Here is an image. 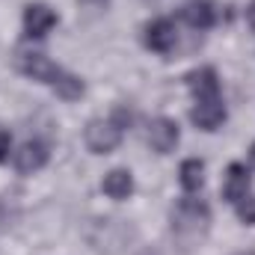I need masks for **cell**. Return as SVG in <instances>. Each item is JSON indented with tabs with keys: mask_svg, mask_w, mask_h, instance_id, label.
I'll list each match as a JSON object with an SVG mask.
<instances>
[{
	"mask_svg": "<svg viewBox=\"0 0 255 255\" xmlns=\"http://www.w3.org/2000/svg\"><path fill=\"white\" fill-rule=\"evenodd\" d=\"M247 18H250V27L255 30V3L250 6V12H247Z\"/></svg>",
	"mask_w": 255,
	"mask_h": 255,
	"instance_id": "e0dca14e",
	"label": "cell"
},
{
	"mask_svg": "<svg viewBox=\"0 0 255 255\" xmlns=\"http://www.w3.org/2000/svg\"><path fill=\"white\" fill-rule=\"evenodd\" d=\"M241 255H255V253H241Z\"/></svg>",
	"mask_w": 255,
	"mask_h": 255,
	"instance_id": "d6986e66",
	"label": "cell"
},
{
	"mask_svg": "<svg viewBox=\"0 0 255 255\" xmlns=\"http://www.w3.org/2000/svg\"><path fill=\"white\" fill-rule=\"evenodd\" d=\"M178 175H181V187H184L187 193L199 190V187L205 184V163H202V160H196V157H190V160H184V163H181Z\"/></svg>",
	"mask_w": 255,
	"mask_h": 255,
	"instance_id": "5bb4252c",
	"label": "cell"
},
{
	"mask_svg": "<svg viewBox=\"0 0 255 255\" xmlns=\"http://www.w3.org/2000/svg\"><path fill=\"white\" fill-rule=\"evenodd\" d=\"M235 208H238V217H241V223H247V226H255V196H244L241 202H235Z\"/></svg>",
	"mask_w": 255,
	"mask_h": 255,
	"instance_id": "9a60e30c",
	"label": "cell"
},
{
	"mask_svg": "<svg viewBox=\"0 0 255 255\" xmlns=\"http://www.w3.org/2000/svg\"><path fill=\"white\" fill-rule=\"evenodd\" d=\"M15 68H18L21 74L33 77V80L51 86L63 101H77V98L86 92V86H83V80H80L77 74L63 71L60 65L51 63V60H48L45 54H39V51H18V54H15Z\"/></svg>",
	"mask_w": 255,
	"mask_h": 255,
	"instance_id": "6da1fadb",
	"label": "cell"
},
{
	"mask_svg": "<svg viewBox=\"0 0 255 255\" xmlns=\"http://www.w3.org/2000/svg\"><path fill=\"white\" fill-rule=\"evenodd\" d=\"M250 157H253V166H255V145H253V151H250Z\"/></svg>",
	"mask_w": 255,
	"mask_h": 255,
	"instance_id": "ac0fdd59",
	"label": "cell"
},
{
	"mask_svg": "<svg viewBox=\"0 0 255 255\" xmlns=\"http://www.w3.org/2000/svg\"><path fill=\"white\" fill-rule=\"evenodd\" d=\"M6 154H9V133L0 130V163L6 160Z\"/></svg>",
	"mask_w": 255,
	"mask_h": 255,
	"instance_id": "2e32d148",
	"label": "cell"
},
{
	"mask_svg": "<svg viewBox=\"0 0 255 255\" xmlns=\"http://www.w3.org/2000/svg\"><path fill=\"white\" fill-rule=\"evenodd\" d=\"M190 119H193V125L202 128V130H217L226 122V104H223V98L196 101V107L190 110Z\"/></svg>",
	"mask_w": 255,
	"mask_h": 255,
	"instance_id": "ba28073f",
	"label": "cell"
},
{
	"mask_svg": "<svg viewBox=\"0 0 255 255\" xmlns=\"http://www.w3.org/2000/svg\"><path fill=\"white\" fill-rule=\"evenodd\" d=\"M187 86L196 95V101H208V98H220V80L214 68H196L187 74Z\"/></svg>",
	"mask_w": 255,
	"mask_h": 255,
	"instance_id": "30bf717a",
	"label": "cell"
},
{
	"mask_svg": "<svg viewBox=\"0 0 255 255\" xmlns=\"http://www.w3.org/2000/svg\"><path fill=\"white\" fill-rule=\"evenodd\" d=\"M48 157H51V151H48V145L42 142V139H27L18 151H15V169L18 172H24V175H30V172H39L45 163H48Z\"/></svg>",
	"mask_w": 255,
	"mask_h": 255,
	"instance_id": "8992f818",
	"label": "cell"
},
{
	"mask_svg": "<svg viewBox=\"0 0 255 255\" xmlns=\"http://www.w3.org/2000/svg\"><path fill=\"white\" fill-rule=\"evenodd\" d=\"M57 12L51 9V6H45V3H30L27 9H24V30H27V36L30 39H42V36H48L54 27H57Z\"/></svg>",
	"mask_w": 255,
	"mask_h": 255,
	"instance_id": "5b68a950",
	"label": "cell"
},
{
	"mask_svg": "<svg viewBox=\"0 0 255 255\" xmlns=\"http://www.w3.org/2000/svg\"><path fill=\"white\" fill-rule=\"evenodd\" d=\"M130 125V113L125 107H116L110 119H92L86 130H83V139H86V148L92 154H110L119 142H122V130Z\"/></svg>",
	"mask_w": 255,
	"mask_h": 255,
	"instance_id": "277c9868",
	"label": "cell"
},
{
	"mask_svg": "<svg viewBox=\"0 0 255 255\" xmlns=\"http://www.w3.org/2000/svg\"><path fill=\"white\" fill-rule=\"evenodd\" d=\"M181 18L190 24L193 30H208V27H214V21H217V9H214L208 0H190V3L181 9Z\"/></svg>",
	"mask_w": 255,
	"mask_h": 255,
	"instance_id": "7c38bea8",
	"label": "cell"
},
{
	"mask_svg": "<svg viewBox=\"0 0 255 255\" xmlns=\"http://www.w3.org/2000/svg\"><path fill=\"white\" fill-rule=\"evenodd\" d=\"M101 190L107 193L110 199L122 202V199H128V196L133 193V175H130L128 169H113V172H107V175H104Z\"/></svg>",
	"mask_w": 255,
	"mask_h": 255,
	"instance_id": "4fadbf2b",
	"label": "cell"
},
{
	"mask_svg": "<svg viewBox=\"0 0 255 255\" xmlns=\"http://www.w3.org/2000/svg\"><path fill=\"white\" fill-rule=\"evenodd\" d=\"M250 184H253V178H250V169L244 166V163H232L229 169H226V184H223V196L235 205V202H241L247 193H250Z\"/></svg>",
	"mask_w": 255,
	"mask_h": 255,
	"instance_id": "8fae6325",
	"label": "cell"
},
{
	"mask_svg": "<svg viewBox=\"0 0 255 255\" xmlns=\"http://www.w3.org/2000/svg\"><path fill=\"white\" fill-rule=\"evenodd\" d=\"M172 235L184 244V250L193 247L196 241H202L208 235V226H211V208L202 202V199H178L172 214Z\"/></svg>",
	"mask_w": 255,
	"mask_h": 255,
	"instance_id": "7a4b0ae2",
	"label": "cell"
},
{
	"mask_svg": "<svg viewBox=\"0 0 255 255\" xmlns=\"http://www.w3.org/2000/svg\"><path fill=\"white\" fill-rule=\"evenodd\" d=\"M145 45L157 54H169L175 48V27L166 18H157L145 27Z\"/></svg>",
	"mask_w": 255,
	"mask_h": 255,
	"instance_id": "9c48e42d",
	"label": "cell"
},
{
	"mask_svg": "<svg viewBox=\"0 0 255 255\" xmlns=\"http://www.w3.org/2000/svg\"><path fill=\"white\" fill-rule=\"evenodd\" d=\"M178 136H181L178 122H172V119H166V116H160V119H154V122L148 125V145H151L157 154H169V151L178 145Z\"/></svg>",
	"mask_w": 255,
	"mask_h": 255,
	"instance_id": "52a82bcc",
	"label": "cell"
},
{
	"mask_svg": "<svg viewBox=\"0 0 255 255\" xmlns=\"http://www.w3.org/2000/svg\"><path fill=\"white\" fill-rule=\"evenodd\" d=\"M86 241L95 253L119 255L136 241V229L128 226L125 220H92L86 226Z\"/></svg>",
	"mask_w": 255,
	"mask_h": 255,
	"instance_id": "3957f363",
	"label": "cell"
}]
</instances>
